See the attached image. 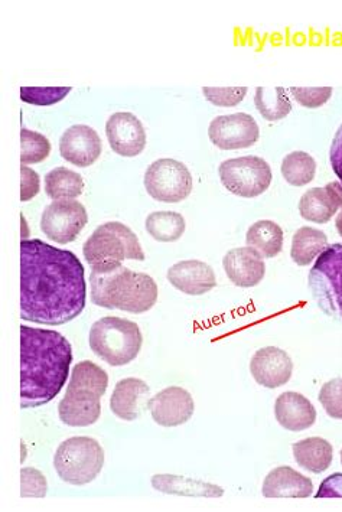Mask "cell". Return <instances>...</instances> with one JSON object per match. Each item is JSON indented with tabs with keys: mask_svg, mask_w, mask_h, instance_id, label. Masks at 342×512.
<instances>
[{
	"mask_svg": "<svg viewBox=\"0 0 342 512\" xmlns=\"http://www.w3.org/2000/svg\"><path fill=\"white\" fill-rule=\"evenodd\" d=\"M87 302L86 272L73 251L44 241H21V319L60 326L83 313Z\"/></svg>",
	"mask_w": 342,
	"mask_h": 512,
	"instance_id": "obj_1",
	"label": "cell"
},
{
	"mask_svg": "<svg viewBox=\"0 0 342 512\" xmlns=\"http://www.w3.org/2000/svg\"><path fill=\"white\" fill-rule=\"evenodd\" d=\"M73 363V348L63 334L21 326V409H35L63 390Z\"/></svg>",
	"mask_w": 342,
	"mask_h": 512,
	"instance_id": "obj_2",
	"label": "cell"
},
{
	"mask_svg": "<svg viewBox=\"0 0 342 512\" xmlns=\"http://www.w3.org/2000/svg\"><path fill=\"white\" fill-rule=\"evenodd\" d=\"M90 288L94 305L135 315L151 311L159 296L158 285L151 276L133 272L123 264L91 269Z\"/></svg>",
	"mask_w": 342,
	"mask_h": 512,
	"instance_id": "obj_3",
	"label": "cell"
},
{
	"mask_svg": "<svg viewBox=\"0 0 342 512\" xmlns=\"http://www.w3.org/2000/svg\"><path fill=\"white\" fill-rule=\"evenodd\" d=\"M109 375L91 361H81L71 371L64 399L58 404L61 422L70 427H89L99 422L102 397Z\"/></svg>",
	"mask_w": 342,
	"mask_h": 512,
	"instance_id": "obj_4",
	"label": "cell"
},
{
	"mask_svg": "<svg viewBox=\"0 0 342 512\" xmlns=\"http://www.w3.org/2000/svg\"><path fill=\"white\" fill-rule=\"evenodd\" d=\"M89 344L91 351L104 363L112 367H123L138 358L143 337L135 322L106 316L91 326Z\"/></svg>",
	"mask_w": 342,
	"mask_h": 512,
	"instance_id": "obj_5",
	"label": "cell"
},
{
	"mask_svg": "<svg viewBox=\"0 0 342 512\" xmlns=\"http://www.w3.org/2000/svg\"><path fill=\"white\" fill-rule=\"evenodd\" d=\"M83 254L91 269L120 266L125 260L143 262L146 259L138 236L119 221L97 227L84 243Z\"/></svg>",
	"mask_w": 342,
	"mask_h": 512,
	"instance_id": "obj_6",
	"label": "cell"
},
{
	"mask_svg": "<svg viewBox=\"0 0 342 512\" xmlns=\"http://www.w3.org/2000/svg\"><path fill=\"white\" fill-rule=\"evenodd\" d=\"M104 466V450L96 439L78 436L65 440L54 456V468L64 482L76 487L90 484Z\"/></svg>",
	"mask_w": 342,
	"mask_h": 512,
	"instance_id": "obj_7",
	"label": "cell"
},
{
	"mask_svg": "<svg viewBox=\"0 0 342 512\" xmlns=\"http://www.w3.org/2000/svg\"><path fill=\"white\" fill-rule=\"evenodd\" d=\"M309 289L325 315L342 322V244L322 251L308 279Z\"/></svg>",
	"mask_w": 342,
	"mask_h": 512,
	"instance_id": "obj_8",
	"label": "cell"
},
{
	"mask_svg": "<svg viewBox=\"0 0 342 512\" xmlns=\"http://www.w3.org/2000/svg\"><path fill=\"white\" fill-rule=\"evenodd\" d=\"M218 174L227 191L247 200L265 194L273 179L269 163L259 156L228 159L221 163Z\"/></svg>",
	"mask_w": 342,
	"mask_h": 512,
	"instance_id": "obj_9",
	"label": "cell"
},
{
	"mask_svg": "<svg viewBox=\"0 0 342 512\" xmlns=\"http://www.w3.org/2000/svg\"><path fill=\"white\" fill-rule=\"evenodd\" d=\"M146 192L155 201L178 204L190 197L194 179L190 169L175 159H158L146 169Z\"/></svg>",
	"mask_w": 342,
	"mask_h": 512,
	"instance_id": "obj_10",
	"label": "cell"
},
{
	"mask_svg": "<svg viewBox=\"0 0 342 512\" xmlns=\"http://www.w3.org/2000/svg\"><path fill=\"white\" fill-rule=\"evenodd\" d=\"M89 223L86 207L76 200L52 201L41 217L42 233L58 244L73 243Z\"/></svg>",
	"mask_w": 342,
	"mask_h": 512,
	"instance_id": "obj_11",
	"label": "cell"
},
{
	"mask_svg": "<svg viewBox=\"0 0 342 512\" xmlns=\"http://www.w3.org/2000/svg\"><path fill=\"white\" fill-rule=\"evenodd\" d=\"M208 136L218 149H247L259 142L260 129L250 114H228L218 116L210 123Z\"/></svg>",
	"mask_w": 342,
	"mask_h": 512,
	"instance_id": "obj_12",
	"label": "cell"
},
{
	"mask_svg": "<svg viewBox=\"0 0 342 512\" xmlns=\"http://www.w3.org/2000/svg\"><path fill=\"white\" fill-rule=\"evenodd\" d=\"M106 136L113 152L123 158H135L148 143L145 127L133 113L112 114L106 123Z\"/></svg>",
	"mask_w": 342,
	"mask_h": 512,
	"instance_id": "obj_13",
	"label": "cell"
},
{
	"mask_svg": "<svg viewBox=\"0 0 342 512\" xmlns=\"http://www.w3.org/2000/svg\"><path fill=\"white\" fill-rule=\"evenodd\" d=\"M153 422L162 427H177L190 422L195 404L192 396L181 387H168L148 400Z\"/></svg>",
	"mask_w": 342,
	"mask_h": 512,
	"instance_id": "obj_14",
	"label": "cell"
},
{
	"mask_svg": "<svg viewBox=\"0 0 342 512\" xmlns=\"http://www.w3.org/2000/svg\"><path fill=\"white\" fill-rule=\"evenodd\" d=\"M99 133L87 125L71 126L60 139V153L65 161L78 168H89L102 156Z\"/></svg>",
	"mask_w": 342,
	"mask_h": 512,
	"instance_id": "obj_15",
	"label": "cell"
},
{
	"mask_svg": "<svg viewBox=\"0 0 342 512\" xmlns=\"http://www.w3.org/2000/svg\"><path fill=\"white\" fill-rule=\"evenodd\" d=\"M250 373L260 386L279 388L291 380L293 363L288 352L276 347H266L253 355Z\"/></svg>",
	"mask_w": 342,
	"mask_h": 512,
	"instance_id": "obj_16",
	"label": "cell"
},
{
	"mask_svg": "<svg viewBox=\"0 0 342 512\" xmlns=\"http://www.w3.org/2000/svg\"><path fill=\"white\" fill-rule=\"evenodd\" d=\"M223 267L231 283L239 288H254L266 275L265 257L249 246L228 251Z\"/></svg>",
	"mask_w": 342,
	"mask_h": 512,
	"instance_id": "obj_17",
	"label": "cell"
},
{
	"mask_svg": "<svg viewBox=\"0 0 342 512\" xmlns=\"http://www.w3.org/2000/svg\"><path fill=\"white\" fill-rule=\"evenodd\" d=\"M166 277L175 289L190 296L205 295L217 286L213 267L200 260H185L174 264Z\"/></svg>",
	"mask_w": 342,
	"mask_h": 512,
	"instance_id": "obj_18",
	"label": "cell"
},
{
	"mask_svg": "<svg viewBox=\"0 0 342 512\" xmlns=\"http://www.w3.org/2000/svg\"><path fill=\"white\" fill-rule=\"evenodd\" d=\"M275 416L283 429L289 432H304L314 426L317 410L302 394L286 391L276 400Z\"/></svg>",
	"mask_w": 342,
	"mask_h": 512,
	"instance_id": "obj_19",
	"label": "cell"
},
{
	"mask_svg": "<svg viewBox=\"0 0 342 512\" xmlns=\"http://www.w3.org/2000/svg\"><path fill=\"white\" fill-rule=\"evenodd\" d=\"M149 393H151V387L139 378L120 380L114 387L112 399H110V410L117 419L133 422L142 413Z\"/></svg>",
	"mask_w": 342,
	"mask_h": 512,
	"instance_id": "obj_20",
	"label": "cell"
},
{
	"mask_svg": "<svg viewBox=\"0 0 342 512\" xmlns=\"http://www.w3.org/2000/svg\"><path fill=\"white\" fill-rule=\"evenodd\" d=\"M262 491L266 498H309L314 484L301 472L280 466L267 474Z\"/></svg>",
	"mask_w": 342,
	"mask_h": 512,
	"instance_id": "obj_21",
	"label": "cell"
},
{
	"mask_svg": "<svg viewBox=\"0 0 342 512\" xmlns=\"http://www.w3.org/2000/svg\"><path fill=\"white\" fill-rule=\"evenodd\" d=\"M341 208L335 182L324 188H312L302 195L299 201V213L309 223L327 224Z\"/></svg>",
	"mask_w": 342,
	"mask_h": 512,
	"instance_id": "obj_22",
	"label": "cell"
},
{
	"mask_svg": "<svg viewBox=\"0 0 342 512\" xmlns=\"http://www.w3.org/2000/svg\"><path fill=\"white\" fill-rule=\"evenodd\" d=\"M152 487L164 494L182 497L220 498L224 495V489L218 485L177 475H155L152 478Z\"/></svg>",
	"mask_w": 342,
	"mask_h": 512,
	"instance_id": "obj_23",
	"label": "cell"
},
{
	"mask_svg": "<svg viewBox=\"0 0 342 512\" xmlns=\"http://www.w3.org/2000/svg\"><path fill=\"white\" fill-rule=\"evenodd\" d=\"M292 450L296 463L312 474L327 471L334 459L331 443L322 438H308L293 443Z\"/></svg>",
	"mask_w": 342,
	"mask_h": 512,
	"instance_id": "obj_24",
	"label": "cell"
},
{
	"mask_svg": "<svg viewBox=\"0 0 342 512\" xmlns=\"http://www.w3.org/2000/svg\"><path fill=\"white\" fill-rule=\"evenodd\" d=\"M327 247L328 237L324 231L302 227L293 234L291 257L298 266H309Z\"/></svg>",
	"mask_w": 342,
	"mask_h": 512,
	"instance_id": "obj_25",
	"label": "cell"
},
{
	"mask_svg": "<svg viewBox=\"0 0 342 512\" xmlns=\"http://www.w3.org/2000/svg\"><path fill=\"white\" fill-rule=\"evenodd\" d=\"M283 234L280 225L270 220H260L247 231V246L259 251L265 259H273L283 249Z\"/></svg>",
	"mask_w": 342,
	"mask_h": 512,
	"instance_id": "obj_26",
	"label": "cell"
},
{
	"mask_svg": "<svg viewBox=\"0 0 342 512\" xmlns=\"http://www.w3.org/2000/svg\"><path fill=\"white\" fill-rule=\"evenodd\" d=\"M254 106L267 122H279L292 110L288 93L282 87H257Z\"/></svg>",
	"mask_w": 342,
	"mask_h": 512,
	"instance_id": "obj_27",
	"label": "cell"
},
{
	"mask_svg": "<svg viewBox=\"0 0 342 512\" xmlns=\"http://www.w3.org/2000/svg\"><path fill=\"white\" fill-rule=\"evenodd\" d=\"M84 181L71 169L55 168L45 175V192L51 200H76L83 194Z\"/></svg>",
	"mask_w": 342,
	"mask_h": 512,
	"instance_id": "obj_28",
	"label": "cell"
},
{
	"mask_svg": "<svg viewBox=\"0 0 342 512\" xmlns=\"http://www.w3.org/2000/svg\"><path fill=\"white\" fill-rule=\"evenodd\" d=\"M145 227L153 240L174 243L184 236L187 223L181 214L174 211H156L148 215Z\"/></svg>",
	"mask_w": 342,
	"mask_h": 512,
	"instance_id": "obj_29",
	"label": "cell"
},
{
	"mask_svg": "<svg viewBox=\"0 0 342 512\" xmlns=\"http://www.w3.org/2000/svg\"><path fill=\"white\" fill-rule=\"evenodd\" d=\"M280 171L285 181L292 187H305L314 181L317 163L309 153L298 150L285 156Z\"/></svg>",
	"mask_w": 342,
	"mask_h": 512,
	"instance_id": "obj_30",
	"label": "cell"
},
{
	"mask_svg": "<svg viewBox=\"0 0 342 512\" xmlns=\"http://www.w3.org/2000/svg\"><path fill=\"white\" fill-rule=\"evenodd\" d=\"M51 143L41 133L34 130H21V163L35 165L44 162L50 156Z\"/></svg>",
	"mask_w": 342,
	"mask_h": 512,
	"instance_id": "obj_31",
	"label": "cell"
},
{
	"mask_svg": "<svg viewBox=\"0 0 342 512\" xmlns=\"http://www.w3.org/2000/svg\"><path fill=\"white\" fill-rule=\"evenodd\" d=\"M71 90V87H21V100L32 106H54L63 101Z\"/></svg>",
	"mask_w": 342,
	"mask_h": 512,
	"instance_id": "obj_32",
	"label": "cell"
},
{
	"mask_svg": "<svg viewBox=\"0 0 342 512\" xmlns=\"http://www.w3.org/2000/svg\"><path fill=\"white\" fill-rule=\"evenodd\" d=\"M319 401L331 419L342 420V378H334L322 386Z\"/></svg>",
	"mask_w": 342,
	"mask_h": 512,
	"instance_id": "obj_33",
	"label": "cell"
},
{
	"mask_svg": "<svg viewBox=\"0 0 342 512\" xmlns=\"http://www.w3.org/2000/svg\"><path fill=\"white\" fill-rule=\"evenodd\" d=\"M203 94L216 107H236L246 97L247 87H204Z\"/></svg>",
	"mask_w": 342,
	"mask_h": 512,
	"instance_id": "obj_34",
	"label": "cell"
},
{
	"mask_svg": "<svg viewBox=\"0 0 342 512\" xmlns=\"http://www.w3.org/2000/svg\"><path fill=\"white\" fill-rule=\"evenodd\" d=\"M48 492V482L42 472L35 468L21 469V497L45 498Z\"/></svg>",
	"mask_w": 342,
	"mask_h": 512,
	"instance_id": "obj_35",
	"label": "cell"
},
{
	"mask_svg": "<svg viewBox=\"0 0 342 512\" xmlns=\"http://www.w3.org/2000/svg\"><path fill=\"white\" fill-rule=\"evenodd\" d=\"M289 91H291L293 99L306 109H318V107L324 106L332 96L331 87H292L289 88Z\"/></svg>",
	"mask_w": 342,
	"mask_h": 512,
	"instance_id": "obj_36",
	"label": "cell"
},
{
	"mask_svg": "<svg viewBox=\"0 0 342 512\" xmlns=\"http://www.w3.org/2000/svg\"><path fill=\"white\" fill-rule=\"evenodd\" d=\"M41 191V178L34 169L21 165V201L34 200Z\"/></svg>",
	"mask_w": 342,
	"mask_h": 512,
	"instance_id": "obj_37",
	"label": "cell"
},
{
	"mask_svg": "<svg viewBox=\"0 0 342 512\" xmlns=\"http://www.w3.org/2000/svg\"><path fill=\"white\" fill-rule=\"evenodd\" d=\"M315 498H342V474H332L322 482Z\"/></svg>",
	"mask_w": 342,
	"mask_h": 512,
	"instance_id": "obj_38",
	"label": "cell"
},
{
	"mask_svg": "<svg viewBox=\"0 0 342 512\" xmlns=\"http://www.w3.org/2000/svg\"><path fill=\"white\" fill-rule=\"evenodd\" d=\"M330 162L332 171L338 176L342 185V125L338 127L330 149Z\"/></svg>",
	"mask_w": 342,
	"mask_h": 512,
	"instance_id": "obj_39",
	"label": "cell"
},
{
	"mask_svg": "<svg viewBox=\"0 0 342 512\" xmlns=\"http://www.w3.org/2000/svg\"><path fill=\"white\" fill-rule=\"evenodd\" d=\"M335 189H337L338 198H340L341 208H342V185L341 182H335ZM335 225H337L338 233L342 237V211L340 215L337 217V221H335Z\"/></svg>",
	"mask_w": 342,
	"mask_h": 512,
	"instance_id": "obj_40",
	"label": "cell"
},
{
	"mask_svg": "<svg viewBox=\"0 0 342 512\" xmlns=\"http://www.w3.org/2000/svg\"><path fill=\"white\" fill-rule=\"evenodd\" d=\"M341 463H342V450H341Z\"/></svg>",
	"mask_w": 342,
	"mask_h": 512,
	"instance_id": "obj_41",
	"label": "cell"
}]
</instances>
